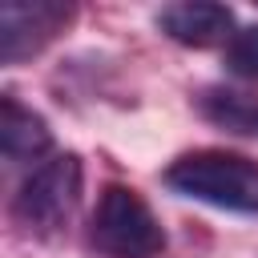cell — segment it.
I'll return each mask as SVG.
<instances>
[{"instance_id": "6", "label": "cell", "mask_w": 258, "mask_h": 258, "mask_svg": "<svg viewBox=\"0 0 258 258\" xmlns=\"http://www.w3.org/2000/svg\"><path fill=\"white\" fill-rule=\"evenodd\" d=\"M0 149L8 161H36L52 149V129L16 97H0Z\"/></svg>"}, {"instance_id": "8", "label": "cell", "mask_w": 258, "mask_h": 258, "mask_svg": "<svg viewBox=\"0 0 258 258\" xmlns=\"http://www.w3.org/2000/svg\"><path fill=\"white\" fill-rule=\"evenodd\" d=\"M226 69H230L234 77L258 81V24L238 28V32L226 40Z\"/></svg>"}, {"instance_id": "4", "label": "cell", "mask_w": 258, "mask_h": 258, "mask_svg": "<svg viewBox=\"0 0 258 258\" xmlns=\"http://www.w3.org/2000/svg\"><path fill=\"white\" fill-rule=\"evenodd\" d=\"M73 4L64 0H4L0 4V60L20 64L24 56H36L64 24L73 20Z\"/></svg>"}, {"instance_id": "1", "label": "cell", "mask_w": 258, "mask_h": 258, "mask_svg": "<svg viewBox=\"0 0 258 258\" xmlns=\"http://www.w3.org/2000/svg\"><path fill=\"white\" fill-rule=\"evenodd\" d=\"M165 185L181 198H194L218 210L258 214V161L246 153L194 149L165 169Z\"/></svg>"}, {"instance_id": "7", "label": "cell", "mask_w": 258, "mask_h": 258, "mask_svg": "<svg viewBox=\"0 0 258 258\" xmlns=\"http://www.w3.org/2000/svg\"><path fill=\"white\" fill-rule=\"evenodd\" d=\"M198 109L210 125L238 133V137H258V97L238 93V89H206L198 97Z\"/></svg>"}, {"instance_id": "5", "label": "cell", "mask_w": 258, "mask_h": 258, "mask_svg": "<svg viewBox=\"0 0 258 258\" xmlns=\"http://www.w3.org/2000/svg\"><path fill=\"white\" fill-rule=\"evenodd\" d=\"M157 28L189 48H210L218 40H230L234 32V12L226 4L214 0H181V4H165L157 12Z\"/></svg>"}, {"instance_id": "3", "label": "cell", "mask_w": 258, "mask_h": 258, "mask_svg": "<svg viewBox=\"0 0 258 258\" xmlns=\"http://www.w3.org/2000/svg\"><path fill=\"white\" fill-rule=\"evenodd\" d=\"M81 185H85L81 157L77 153H56L24 177V185L12 198V218L32 234H56L77 214Z\"/></svg>"}, {"instance_id": "2", "label": "cell", "mask_w": 258, "mask_h": 258, "mask_svg": "<svg viewBox=\"0 0 258 258\" xmlns=\"http://www.w3.org/2000/svg\"><path fill=\"white\" fill-rule=\"evenodd\" d=\"M89 242L109 258H153L165 250V230L153 206L133 185H105L89 222Z\"/></svg>"}]
</instances>
